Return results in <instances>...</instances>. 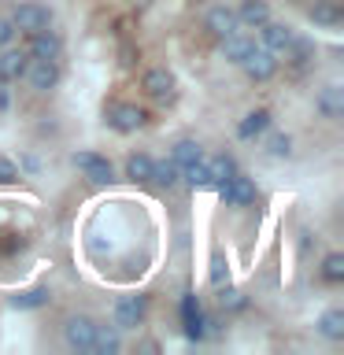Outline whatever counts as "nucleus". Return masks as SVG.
<instances>
[{"label": "nucleus", "instance_id": "f257e3e1", "mask_svg": "<svg viewBox=\"0 0 344 355\" xmlns=\"http://www.w3.org/2000/svg\"><path fill=\"white\" fill-rule=\"evenodd\" d=\"M4 15L11 19V26H15L19 37L37 33L44 26H55V8L49 4V0H11Z\"/></svg>", "mask_w": 344, "mask_h": 355}, {"label": "nucleus", "instance_id": "f03ea898", "mask_svg": "<svg viewBox=\"0 0 344 355\" xmlns=\"http://www.w3.org/2000/svg\"><path fill=\"white\" fill-rule=\"evenodd\" d=\"M148 122H152L148 107L137 104V100H111L104 107V126L119 137H133V133L148 130Z\"/></svg>", "mask_w": 344, "mask_h": 355}, {"label": "nucleus", "instance_id": "7ed1b4c3", "mask_svg": "<svg viewBox=\"0 0 344 355\" xmlns=\"http://www.w3.org/2000/svg\"><path fill=\"white\" fill-rule=\"evenodd\" d=\"M96 315H89V311H67L60 318V340L67 352L74 355H89L93 348V337H96Z\"/></svg>", "mask_w": 344, "mask_h": 355}, {"label": "nucleus", "instance_id": "20e7f679", "mask_svg": "<svg viewBox=\"0 0 344 355\" xmlns=\"http://www.w3.org/2000/svg\"><path fill=\"white\" fill-rule=\"evenodd\" d=\"M71 166L78 171V178H85V182L96 185V189H108V185L119 182V166L111 163L104 152H96V148H78V152H71Z\"/></svg>", "mask_w": 344, "mask_h": 355}, {"label": "nucleus", "instance_id": "39448f33", "mask_svg": "<svg viewBox=\"0 0 344 355\" xmlns=\"http://www.w3.org/2000/svg\"><path fill=\"white\" fill-rule=\"evenodd\" d=\"M137 85H141L144 100H152V104H174V100H178V74L171 71V67H163V63L141 71Z\"/></svg>", "mask_w": 344, "mask_h": 355}, {"label": "nucleus", "instance_id": "423d86ee", "mask_svg": "<svg viewBox=\"0 0 344 355\" xmlns=\"http://www.w3.org/2000/svg\"><path fill=\"white\" fill-rule=\"evenodd\" d=\"M237 71H241L244 78H248L252 85H266V82H274V78L282 74V60H277L274 52H266L263 44L255 41V49H252V52L241 60Z\"/></svg>", "mask_w": 344, "mask_h": 355}, {"label": "nucleus", "instance_id": "0eeeda50", "mask_svg": "<svg viewBox=\"0 0 344 355\" xmlns=\"http://www.w3.org/2000/svg\"><path fill=\"white\" fill-rule=\"evenodd\" d=\"M63 82V67L60 60H30L26 63V74H22V85L30 89V93H37V96H49L55 93Z\"/></svg>", "mask_w": 344, "mask_h": 355}, {"label": "nucleus", "instance_id": "6e6552de", "mask_svg": "<svg viewBox=\"0 0 344 355\" xmlns=\"http://www.w3.org/2000/svg\"><path fill=\"white\" fill-rule=\"evenodd\" d=\"M215 193H218V200H222L226 207L244 211V207H255V200H259V185H255V178H252V174L237 171V174L230 178V182H222Z\"/></svg>", "mask_w": 344, "mask_h": 355}, {"label": "nucleus", "instance_id": "1a4fd4ad", "mask_svg": "<svg viewBox=\"0 0 344 355\" xmlns=\"http://www.w3.org/2000/svg\"><path fill=\"white\" fill-rule=\"evenodd\" d=\"M255 33H259L255 41H259L266 52H274L277 60H282V55H285L289 49H293V41H296V33H300V30L293 26V22H285V19H274V15H270V19H266L259 30H255Z\"/></svg>", "mask_w": 344, "mask_h": 355}, {"label": "nucleus", "instance_id": "9d476101", "mask_svg": "<svg viewBox=\"0 0 344 355\" xmlns=\"http://www.w3.org/2000/svg\"><path fill=\"white\" fill-rule=\"evenodd\" d=\"M22 49H26L30 60H63L67 41L55 26H44L37 33H26V44H22Z\"/></svg>", "mask_w": 344, "mask_h": 355}, {"label": "nucleus", "instance_id": "9b49d317", "mask_svg": "<svg viewBox=\"0 0 344 355\" xmlns=\"http://www.w3.org/2000/svg\"><path fill=\"white\" fill-rule=\"evenodd\" d=\"M144 318H148V300L144 296H119L115 307H111V322H115L122 333L141 329Z\"/></svg>", "mask_w": 344, "mask_h": 355}, {"label": "nucleus", "instance_id": "f8f14e48", "mask_svg": "<svg viewBox=\"0 0 344 355\" xmlns=\"http://www.w3.org/2000/svg\"><path fill=\"white\" fill-rule=\"evenodd\" d=\"M200 30H204L211 41H222L226 33L241 30V26H237V11H233V4H211V8L204 11V19H200Z\"/></svg>", "mask_w": 344, "mask_h": 355}, {"label": "nucleus", "instance_id": "ddd939ff", "mask_svg": "<svg viewBox=\"0 0 344 355\" xmlns=\"http://www.w3.org/2000/svg\"><path fill=\"white\" fill-rule=\"evenodd\" d=\"M315 115L326 122H341L344 119V85L341 82H326L315 89Z\"/></svg>", "mask_w": 344, "mask_h": 355}, {"label": "nucleus", "instance_id": "4468645a", "mask_svg": "<svg viewBox=\"0 0 344 355\" xmlns=\"http://www.w3.org/2000/svg\"><path fill=\"white\" fill-rule=\"evenodd\" d=\"M215 49H218V60H222V63L241 67V60L255 49V33H248V30H233V33H226L222 41H215Z\"/></svg>", "mask_w": 344, "mask_h": 355}, {"label": "nucleus", "instance_id": "2eb2a0df", "mask_svg": "<svg viewBox=\"0 0 344 355\" xmlns=\"http://www.w3.org/2000/svg\"><path fill=\"white\" fill-rule=\"evenodd\" d=\"M259 144H263V155L266 159H274V163H285V159H293L296 155V137L289 130H266L263 137H259Z\"/></svg>", "mask_w": 344, "mask_h": 355}, {"label": "nucleus", "instance_id": "dca6fc26", "mask_svg": "<svg viewBox=\"0 0 344 355\" xmlns=\"http://www.w3.org/2000/svg\"><path fill=\"white\" fill-rule=\"evenodd\" d=\"M26 63H30V55H26V49H22L19 41L8 44V49H0V82L19 85L22 74H26Z\"/></svg>", "mask_w": 344, "mask_h": 355}, {"label": "nucleus", "instance_id": "f3484780", "mask_svg": "<svg viewBox=\"0 0 344 355\" xmlns=\"http://www.w3.org/2000/svg\"><path fill=\"white\" fill-rule=\"evenodd\" d=\"M307 22L315 30H329L337 33L341 22H344V11H341V0H315V4L307 8Z\"/></svg>", "mask_w": 344, "mask_h": 355}, {"label": "nucleus", "instance_id": "a211bd4d", "mask_svg": "<svg viewBox=\"0 0 344 355\" xmlns=\"http://www.w3.org/2000/svg\"><path fill=\"white\" fill-rule=\"evenodd\" d=\"M270 126H274V111L270 107H252V111H244V119L237 122V141H259Z\"/></svg>", "mask_w": 344, "mask_h": 355}, {"label": "nucleus", "instance_id": "6ab92c4d", "mask_svg": "<svg viewBox=\"0 0 344 355\" xmlns=\"http://www.w3.org/2000/svg\"><path fill=\"white\" fill-rule=\"evenodd\" d=\"M152 163H155V155H152V152H144V148H137V152H130L126 159H122L119 178H126L130 185H148V178H152Z\"/></svg>", "mask_w": 344, "mask_h": 355}, {"label": "nucleus", "instance_id": "aec40b11", "mask_svg": "<svg viewBox=\"0 0 344 355\" xmlns=\"http://www.w3.org/2000/svg\"><path fill=\"white\" fill-rule=\"evenodd\" d=\"M233 11H237V26L248 30V33H255L266 19L274 15V11H270V0H241Z\"/></svg>", "mask_w": 344, "mask_h": 355}, {"label": "nucleus", "instance_id": "412c9836", "mask_svg": "<svg viewBox=\"0 0 344 355\" xmlns=\"http://www.w3.org/2000/svg\"><path fill=\"white\" fill-rule=\"evenodd\" d=\"M315 55H318L315 41H311V37H304V33H296L293 49H289V52L282 55V67H289V71H296V74H304L307 67L315 63Z\"/></svg>", "mask_w": 344, "mask_h": 355}, {"label": "nucleus", "instance_id": "4be33fe9", "mask_svg": "<svg viewBox=\"0 0 344 355\" xmlns=\"http://www.w3.org/2000/svg\"><path fill=\"white\" fill-rule=\"evenodd\" d=\"M126 348V337H122V329L115 322H96V337H93V355H119Z\"/></svg>", "mask_w": 344, "mask_h": 355}, {"label": "nucleus", "instance_id": "5701e85b", "mask_svg": "<svg viewBox=\"0 0 344 355\" xmlns=\"http://www.w3.org/2000/svg\"><path fill=\"white\" fill-rule=\"evenodd\" d=\"M204 163H207L211 189H218L222 182H230V178L241 171V166H237V155H233V152H207V155H204Z\"/></svg>", "mask_w": 344, "mask_h": 355}, {"label": "nucleus", "instance_id": "b1692460", "mask_svg": "<svg viewBox=\"0 0 344 355\" xmlns=\"http://www.w3.org/2000/svg\"><path fill=\"white\" fill-rule=\"evenodd\" d=\"M315 333L326 344H341L344 340V307H326V311H318V318H315Z\"/></svg>", "mask_w": 344, "mask_h": 355}, {"label": "nucleus", "instance_id": "393cba45", "mask_svg": "<svg viewBox=\"0 0 344 355\" xmlns=\"http://www.w3.org/2000/svg\"><path fill=\"white\" fill-rule=\"evenodd\" d=\"M315 274H318V282H322V285H329V288L344 285V255H341L337 248L322 252V259H318V266H315Z\"/></svg>", "mask_w": 344, "mask_h": 355}, {"label": "nucleus", "instance_id": "a878e982", "mask_svg": "<svg viewBox=\"0 0 344 355\" xmlns=\"http://www.w3.org/2000/svg\"><path fill=\"white\" fill-rule=\"evenodd\" d=\"M148 185L166 189V193H171V189L182 185V166H178V163L171 159V155H166V159H155V163H152V178H148Z\"/></svg>", "mask_w": 344, "mask_h": 355}, {"label": "nucleus", "instance_id": "bb28decb", "mask_svg": "<svg viewBox=\"0 0 344 355\" xmlns=\"http://www.w3.org/2000/svg\"><path fill=\"white\" fill-rule=\"evenodd\" d=\"M166 155H171V159H174L178 166H189V163L204 159L207 148H204V144H200L196 137H178V141L171 144V152H166Z\"/></svg>", "mask_w": 344, "mask_h": 355}, {"label": "nucleus", "instance_id": "cd10ccee", "mask_svg": "<svg viewBox=\"0 0 344 355\" xmlns=\"http://www.w3.org/2000/svg\"><path fill=\"white\" fill-rule=\"evenodd\" d=\"M215 288H218V296H215L218 311H226V315H237V311L248 307V296H244L241 288H233L230 282H222V285H215Z\"/></svg>", "mask_w": 344, "mask_h": 355}, {"label": "nucleus", "instance_id": "c85d7f7f", "mask_svg": "<svg viewBox=\"0 0 344 355\" xmlns=\"http://www.w3.org/2000/svg\"><path fill=\"white\" fill-rule=\"evenodd\" d=\"M22 166H19V159H11V155H4L0 152V189H11V185H19L22 182Z\"/></svg>", "mask_w": 344, "mask_h": 355}, {"label": "nucleus", "instance_id": "c756f323", "mask_svg": "<svg viewBox=\"0 0 344 355\" xmlns=\"http://www.w3.org/2000/svg\"><path fill=\"white\" fill-rule=\"evenodd\" d=\"M207 282H211V285H222V282H230V263L222 259L218 252L211 255V270H207Z\"/></svg>", "mask_w": 344, "mask_h": 355}, {"label": "nucleus", "instance_id": "7c9ffc66", "mask_svg": "<svg viewBox=\"0 0 344 355\" xmlns=\"http://www.w3.org/2000/svg\"><path fill=\"white\" fill-rule=\"evenodd\" d=\"M15 41H19V33L11 26V19L0 15V49H8V44H15Z\"/></svg>", "mask_w": 344, "mask_h": 355}, {"label": "nucleus", "instance_id": "2f4dec72", "mask_svg": "<svg viewBox=\"0 0 344 355\" xmlns=\"http://www.w3.org/2000/svg\"><path fill=\"white\" fill-rule=\"evenodd\" d=\"M37 304H44V288H37V293H26L22 300H15V307H37Z\"/></svg>", "mask_w": 344, "mask_h": 355}, {"label": "nucleus", "instance_id": "473e14b6", "mask_svg": "<svg viewBox=\"0 0 344 355\" xmlns=\"http://www.w3.org/2000/svg\"><path fill=\"white\" fill-rule=\"evenodd\" d=\"M0 4H11V0H0Z\"/></svg>", "mask_w": 344, "mask_h": 355}]
</instances>
